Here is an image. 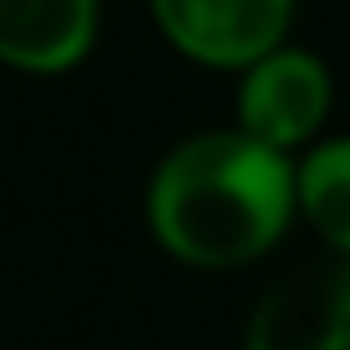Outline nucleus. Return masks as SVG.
<instances>
[{
    "mask_svg": "<svg viewBox=\"0 0 350 350\" xmlns=\"http://www.w3.org/2000/svg\"><path fill=\"white\" fill-rule=\"evenodd\" d=\"M335 107V77L315 51L284 41L269 56L249 62L239 71V92H234V127L249 132L254 142L274 152H299L310 142H320L325 122Z\"/></svg>",
    "mask_w": 350,
    "mask_h": 350,
    "instance_id": "nucleus-2",
    "label": "nucleus"
},
{
    "mask_svg": "<svg viewBox=\"0 0 350 350\" xmlns=\"http://www.w3.org/2000/svg\"><path fill=\"white\" fill-rule=\"evenodd\" d=\"M163 41L208 71H244L289 41L295 0H148Z\"/></svg>",
    "mask_w": 350,
    "mask_h": 350,
    "instance_id": "nucleus-3",
    "label": "nucleus"
},
{
    "mask_svg": "<svg viewBox=\"0 0 350 350\" xmlns=\"http://www.w3.org/2000/svg\"><path fill=\"white\" fill-rule=\"evenodd\" d=\"M142 219L167 259L203 274L259 264L299 224L295 158L239 127H213L163 152L142 193Z\"/></svg>",
    "mask_w": 350,
    "mask_h": 350,
    "instance_id": "nucleus-1",
    "label": "nucleus"
},
{
    "mask_svg": "<svg viewBox=\"0 0 350 350\" xmlns=\"http://www.w3.org/2000/svg\"><path fill=\"white\" fill-rule=\"evenodd\" d=\"M102 0H0V66L62 77L96 46Z\"/></svg>",
    "mask_w": 350,
    "mask_h": 350,
    "instance_id": "nucleus-5",
    "label": "nucleus"
},
{
    "mask_svg": "<svg viewBox=\"0 0 350 350\" xmlns=\"http://www.w3.org/2000/svg\"><path fill=\"white\" fill-rule=\"evenodd\" d=\"M244 350H350V259L264 295Z\"/></svg>",
    "mask_w": 350,
    "mask_h": 350,
    "instance_id": "nucleus-4",
    "label": "nucleus"
},
{
    "mask_svg": "<svg viewBox=\"0 0 350 350\" xmlns=\"http://www.w3.org/2000/svg\"><path fill=\"white\" fill-rule=\"evenodd\" d=\"M295 203L299 224L315 228L335 259H350V132L310 142L295 158Z\"/></svg>",
    "mask_w": 350,
    "mask_h": 350,
    "instance_id": "nucleus-6",
    "label": "nucleus"
}]
</instances>
